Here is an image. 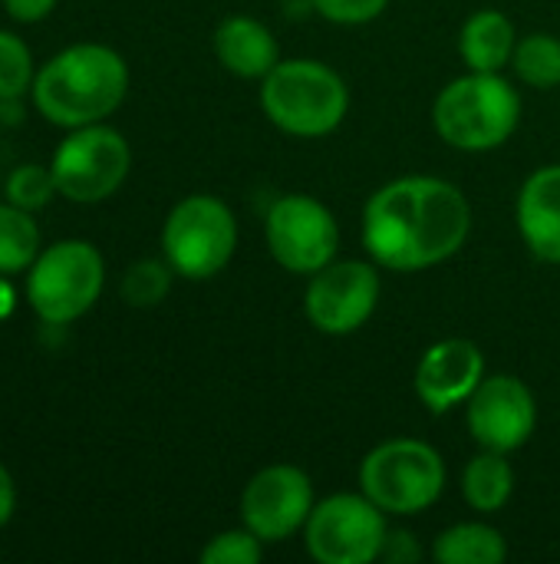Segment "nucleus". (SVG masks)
I'll return each instance as SVG.
<instances>
[{
	"label": "nucleus",
	"mask_w": 560,
	"mask_h": 564,
	"mask_svg": "<svg viewBox=\"0 0 560 564\" xmlns=\"http://www.w3.org/2000/svg\"><path fill=\"white\" fill-rule=\"evenodd\" d=\"M53 195H59V188H56V178H53L50 165L26 162V165L13 169L10 178H7V202L20 205L26 212H36V208L50 205Z\"/></svg>",
	"instance_id": "obj_24"
},
{
	"label": "nucleus",
	"mask_w": 560,
	"mask_h": 564,
	"mask_svg": "<svg viewBox=\"0 0 560 564\" xmlns=\"http://www.w3.org/2000/svg\"><path fill=\"white\" fill-rule=\"evenodd\" d=\"M271 258L290 274H317L337 258L340 225L333 212L314 195H281L264 221Z\"/></svg>",
	"instance_id": "obj_10"
},
{
	"label": "nucleus",
	"mask_w": 560,
	"mask_h": 564,
	"mask_svg": "<svg viewBox=\"0 0 560 564\" xmlns=\"http://www.w3.org/2000/svg\"><path fill=\"white\" fill-rule=\"evenodd\" d=\"M512 66L531 89L560 86V40L551 33H531L515 46Z\"/></svg>",
	"instance_id": "obj_21"
},
{
	"label": "nucleus",
	"mask_w": 560,
	"mask_h": 564,
	"mask_svg": "<svg viewBox=\"0 0 560 564\" xmlns=\"http://www.w3.org/2000/svg\"><path fill=\"white\" fill-rule=\"evenodd\" d=\"M439 564H502L508 558L505 535L485 522H459L432 542Z\"/></svg>",
	"instance_id": "obj_18"
},
{
	"label": "nucleus",
	"mask_w": 560,
	"mask_h": 564,
	"mask_svg": "<svg viewBox=\"0 0 560 564\" xmlns=\"http://www.w3.org/2000/svg\"><path fill=\"white\" fill-rule=\"evenodd\" d=\"M317 13L327 17L330 23H343V26H356V23H370L376 20L389 0H314Z\"/></svg>",
	"instance_id": "obj_26"
},
{
	"label": "nucleus",
	"mask_w": 560,
	"mask_h": 564,
	"mask_svg": "<svg viewBox=\"0 0 560 564\" xmlns=\"http://www.w3.org/2000/svg\"><path fill=\"white\" fill-rule=\"evenodd\" d=\"M33 79L36 73L26 43L17 33L0 30V102H10L26 89H33Z\"/></svg>",
	"instance_id": "obj_23"
},
{
	"label": "nucleus",
	"mask_w": 560,
	"mask_h": 564,
	"mask_svg": "<svg viewBox=\"0 0 560 564\" xmlns=\"http://www.w3.org/2000/svg\"><path fill=\"white\" fill-rule=\"evenodd\" d=\"M515 218L528 251L545 264H560V165H541L525 178Z\"/></svg>",
	"instance_id": "obj_15"
},
{
	"label": "nucleus",
	"mask_w": 560,
	"mask_h": 564,
	"mask_svg": "<svg viewBox=\"0 0 560 564\" xmlns=\"http://www.w3.org/2000/svg\"><path fill=\"white\" fill-rule=\"evenodd\" d=\"M40 258V225L13 202L0 205V274L30 271Z\"/></svg>",
	"instance_id": "obj_20"
},
{
	"label": "nucleus",
	"mask_w": 560,
	"mask_h": 564,
	"mask_svg": "<svg viewBox=\"0 0 560 564\" xmlns=\"http://www.w3.org/2000/svg\"><path fill=\"white\" fill-rule=\"evenodd\" d=\"M53 7H56V0H3V10L17 23H36V20L50 17Z\"/></svg>",
	"instance_id": "obj_28"
},
{
	"label": "nucleus",
	"mask_w": 560,
	"mask_h": 564,
	"mask_svg": "<svg viewBox=\"0 0 560 564\" xmlns=\"http://www.w3.org/2000/svg\"><path fill=\"white\" fill-rule=\"evenodd\" d=\"M472 231V205L459 185L432 175H406L370 195L363 208V248L373 264L413 274L449 261Z\"/></svg>",
	"instance_id": "obj_1"
},
{
	"label": "nucleus",
	"mask_w": 560,
	"mask_h": 564,
	"mask_svg": "<svg viewBox=\"0 0 560 564\" xmlns=\"http://www.w3.org/2000/svg\"><path fill=\"white\" fill-rule=\"evenodd\" d=\"M106 261L96 245L66 238L40 251L26 271V301L46 324L79 321L102 294Z\"/></svg>",
	"instance_id": "obj_6"
},
{
	"label": "nucleus",
	"mask_w": 560,
	"mask_h": 564,
	"mask_svg": "<svg viewBox=\"0 0 560 564\" xmlns=\"http://www.w3.org/2000/svg\"><path fill=\"white\" fill-rule=\"evenodd\" d=\"M380 304V274L370 261H330L310 274L304 311L307 321L330 337L356 334Z\"/></svg>",
	"instance_id": "obj_11"
},
{
	"label": "nucleus",
	"mask_w": 560,
	"mask_h": 564,
	"mask_svg": "<svg viewBox=\"0 0 560 564\" xmlns=\"http://www.w3.org/2000/svg\"><path fill=\"white\" fill-rule=\"evenodd\" d=\"M512 492H515V469L508 466L505 453L482 449L475 459H469L462 473V496L475 512L505 509Z\"/></svg>",
	"instance_id": "obj_19"
},
{
	"label": "nucleus",
	"mask_w": 560,
	"mask_h": 564,
	"mask_svg": "<svg viewBox=\"0 0 560 564\" xmlns=\"http://www.w3.org/2000/svg\"><path fill=\"white\" fill-rule=\"evenodd\" d=\"M238 248L234 212L215 195L182 198L162 228V251L175 274L188 281H208L228 268Z\"/></svg>",
	"instance_id": "obj_7"
},
{
	"label": "nucleus",
	"mask_w": 560,
	"mask_h": 564,
	"mask_svg": "<svg viewBox=\"0 0 560 564\" xmlns=\"http://www.w3.org/2000/svg\"><path fill=\"white\" fill-rule=\"evenodd\" d=\"M211 43H215L218 63L241 79H264L281 63V50H277L271 26L254 17L238 13V17L221 20Z\"/></svg>",
	"instance_id": "obj_16"
},
{
	"label": "nucleus",
	"mask_w": 560,
	"mask_h": 564,
	"mask_svg": "<svg viewBox=\"0 0 560 564\" xmlns=\"http://www.w3.org/2000/svg\"><path fill=\"white\" fill-rule=\"evenodd\" d=\"M50 169L63 198L96 205L116 195L125 182L132 169V149L119 129L92 122L69 129V135L56 145Z\"/></svg>",
	"instance_id": "obj_8"
},
{
	"label": "nucleus",
	"mask_w": 560,
	"mask_h": 564,
	"mask_svg": "<svg viewBox=\"0 0 560 564\" xmlns=\"http://www.w3.org/2000/svg\"><path fill=\"white\" fill-rule=\"evenodd\" d=\"M515 23L502 10H479L462 23L459 53L475 73H502L515 56Z\"/></svg>",
	"instance_id": "obj_17"
},
{
	"label": "nucleus",
	"mask_w": 560,
	"mask_h": 564,
	"mask_svg": "<svg viewBox=\"0 0 560 564\" xmlns=\"http://www.w3.org/2000/svg\"><path fill=\"white\" fill-rule=\"evenodd\" d=\"M264 555V542L244 525V529H228L208 539L201 549V564H257Z\"/></svg>",
	"instance_id": "obj_25"
},
{
	"label": "nucleus",
	"mask_w": 560,
	"mask_h": 564,
	"mask_svg": "<svg viewBox=\"0 0 560 564\" xmlns=\"http://www.w3.org/2000/svg\"><path fill=\"white\" fill-rule=\"evenodd\" d=\"M465 423L472 440L492 453L521 449L538 426V403L525 380L498 373L485 377L465 403Z\"/></svg>",
	"instance_id": "obj_13"
},
{
	"label": "nucleus",
	"mask_w": 560,
	"mask_h": 564,
	"mask_svg": "<svg viewBox=\"0 0 560 564\" xmlns=\"http://www.w3.org/2000/svg\"><path fill=\"white\" fill-rule=\"evenodd\" d=\"M386 512L363 492H337L314 506L304 542L320 564H370L386 542Z\"/></svg>",
	"instance_id": "obj_9"
},
{
	"label": "nucleus",
	"mask_w": 560,
	"mask_h": 564,
	"mask_svg": "<svg viewBox=\"0 0 560 564\" xmlns=\"http://www.w3.org/2000/svg\"><path fill=\"white\" fill-rule=\"evenodd\" d=\"M172 264L165 261H152V258H145V261H135L129 271H125V278H122V297H125V304L129 307H155V304H162L165 301V294H168V288H172Z\"/></svg>",
	"instance_id": "obj_22"
},
{
	"label": "nucleus",
	"mask_w": 560,
	"mask_h": 564,
	"mask_svg": "<svg viewBox=\"0 0 560 564\" xmlns=\"http://www.w3.org/2000/svg\"><path fill=\"white\" fill-rule=\"evenodd\" d=\"M482 380H485L482 347L465 337H449L422 354L413 387L429 413H449L455 406H465Z\"/></svg>",
	"instance_id": "obj_14"
},
{
	"label": "nucleus",
	"mask_w": 560,
	"mask_h": 564,
	"mask_svg": "<svg viewBox=\"0 0 560 564\" xmlns=\"http://www.w3.org/2000/svg\"><path fill=\"white\" fill-rule=\"evenodd\" d=\"M13 512H17V486L7 466L0 463V529L13 519Z\"/></svg>",
	"instance_id": "obj_29"
},
{
	"label": "nucleus",
	"mask_w": 560,
	"mask_h": 564,
	"mask_svg": "<svg viewBox=\"0 0 560 564\" xmlns=\"http://www.w3.org/2000/svg\"><path fill=\"white\" fill-rule=\"evenodd\" d=\"M446 463L422 440H386L360 463V492L386 516H419L439 502Z\"/></svg>",
	"instance_id": "obj_5"
},
{
	"label": "nucleus",
	"mask_w": 560,
	"mask_h": 564,
	"mask_svg": "<svg viewBox=\"0 0 560 564\" xmlns=\"http://www.w3.org/2000/svg\"><path fill=\"white\" fill-rule=\"evenodd\" d=\"M33 106L63 129H79L112 116L129 93L125 59L102 43L59 50L33 79Z\"/></svg>",
	"instance_id": "obj_2"
},
{
	"label": "nucleus",
	"mask_w": 560,
	"mask_h": 564,
	"mask_svg": "<svg viewBox=\"0 0 560 564\" xmlns=\"http://www.w3.org/2000/svg\"><path fill=\"white\" fill-rule=\"evenodd\" d=\"M314 482L304 469L274 463L261 469L241 492V522L264 542H284L307 525L314 512Z\"/></svg>",
	"instance_id": "obj_12"
},
{
	"label": "nucleus",
	"mask_w": 560,
	"mask_h": 564,
	"mask_svg": "<svg viewBox=\"0 0 560 564\" xmlns=\"http://www.w3.org/2000/svg\"><path fill=\"white\" fill-rule=\"evenodd\" d=\"M422 555V549L416 545V539L409 535V532H386V542H383V552H380V558L383 562H399V564H406V562H416Z\"/></svg>",
	"instance_id": "obj_27"
},
{
	"label": "nucleus",
	"mask_w": 560,
	"mask_h": 564,
	"mask_svg": "<svg viewBox=\"0 0 560 564\" xmlns=\"http://www.w3.org/2000/svg\"><path fill=\"white\" fill-rule=\"evenodd\" d=\"M13 307H17V291H13V284L0 274V324L13 314Z\"/></svg>",
	"instance_id": "obj_30"
},
{
	"label": "nucleus",
	"mask_w": 560,
	"mask_h": 564,
	"mask_svg": "<svg viewBox=\"0 0 560 564\" xmlns=\"http://www.w3.org/2000/svg\"><path fill=\"white\" fill-rule=\"evenodd\" d=\"M521 119V96L502 73L452 79L432 102V126L442 142L462 152H492L512 139Z\"/></svg>",
	"instance_id": "obj_3"
},
{
	"label": "nucleus",
	"mask_w": 560,
	"mask_h": 564,
	"mask_svg": "<svg viewBox=\"0 0 560 564\" xmlns=\"http://www.w3.org/2000/svg\"><path fill=\"white\" fill-rule=\"evenodd\" d=\"M261 109L287 135H330L350 109L347 79L320 59H281L261 79Z\"/></svg>",
	"instance_id": "obj_4"
}]
</instances>
